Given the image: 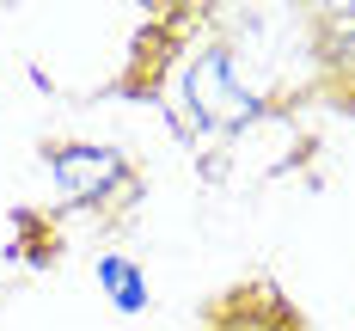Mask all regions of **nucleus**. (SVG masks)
I'll return each mask as SVG.
<instances>
[{"instance_id":"f03ea898","label":"nucleus","mask_w":355,"mask_h":331,"mask_svg":"<svg viewBox=\"0 0 355 331\" xmlns=\"http://www.w3.org/2000/svg\"><path fill=\"white\" fill-rule=\"evenodd\" d=\"M49 178L62 184L68 203H98L110 184H123V160L110 147H62L49 160Z\"/></svg>"},{"instance_id":"7ed1b4c3","label":"nucleus","mask_w":355,"mask_h":331,"mask_svg":"<svg viewBox=\"0 0 355 331\" xmlns=\"http://www.w3.org/2000/svg\"><path fill=\"white\" fill-rule=\"evenodd\" d=\"M98 282H105V294L123 307V313H141V307H147V276L135 270V264H123V257H98Z\"/></svg>"},{"instance_id":"f257e3e1","label":"nucleus","mask_w":355,"mask_h":331,"mask_svg":"<svg viewBox=\"0 0 355 331\" xmlns=\"http://www.w3.org/2000/svg\"><path fill=\"white\" fill-rule=\"evenodd\" d=\"M184 99L196 110V123H209V129H233V123H245L257 110V99L239 86V68H233L227 49H209L196 68L184 74Z\"/></svg>"}]
</instances>
